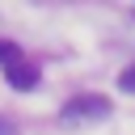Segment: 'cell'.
I'll return each mask as SVG.
<instances>
[{
	"mask_svg": "<svg viewBox=\"0 0 135 135\" xmlns=\"http://www.w3.org/2000/svg\"><path fill=\"white\" fill-rule=\"evenodd\" d=\"M110 114V101L101 97V93H80V97H72L68 105H63V122H93V118H105Z\"/></svg>",
	"mask_w": 135,
	"mask_h": 135,
	"instance_id": "1",
	"label": "cell"
},
{
	"mask_svg": "<svg viewBox=\"0 0 135 135\" xmlns=\"http://www.w3.org/2000/svg\"><path fill=\"white\" fill-rule=\"evenodd\" d=\"M4 76H8V84H13V89H21V93L38 89V80H42V76H38V68H34V63H25V59L8 63V68H4Z\"/></svg>",
	"mask_w": 135,
	"mask_h": 135,
	"instance_id": "2",
	"label": "cell"
},
{
	"mask_svg": "<svg viewBox=\"0 0 135 135\" xmlns=\"http://www.w3.org/2000/svg\"><path fill=\"white\" fill-rule=\"evenodd\" d=\"M21 59V51H17V42H8V38H0V68H8V63H17Z\"/></svg>",
	"mask_w": 135,
	"mask_h": 135,
	"instance_id": "3",
	"label": "cell"
},
{
	"mask_svg": "<svg viewBox=\"0 0 135 135\" xmlns=\"http://www.w3.org/2000/svg\"><path fill=\"white\" fill-rule=\"evenodd\" d=\"M118 89H122V93H135V63H131V68L118 76Z\"/></svg>",
	"mask_w": 135,
	"mask_h": 135,
	"instance_id": "4",
	"label": "cell"
},
{
	"mask_svg": "<svg viewBox=\"0 0 135 135\" xmlns=\"http://www.w3.org/2000/svg\"><path fill=\"white\" fill-rule=\"evenodd\" d=\"M0 135H17V131H13V122H4V118H0Z\"/></svg>",
	"mask_w": 135,
	"mask_h": 135,
	"instance_id": "5",
	"label": "cell"
}]
</instances>
